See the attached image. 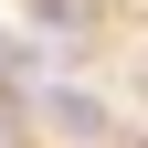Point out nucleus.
<instances>
[{
  "label": "nucleus",
  "mask_w": 148,
  "mask_h": 148,
  "mask_svg": "<svg viewBox=\"0 0 148 148\" xmlns=\"http://www.w3.org/2000/svg\"><path fill=\"white\" fill-rule=\"evenodd\" d=\"M53 127H64V138H106V106H95V95H74V85H64V95H53Z\"/></svg>",
  "instance_id": "nucleus-1"
},
{
  "label": "nucleus",
  "mask_w": 148,
  "mask_h": 148,
  "mask_svg": "<svg viewBox=\"0 0 148 148\" xmlns=\"http://www.w3.org/2000/svg\"><path fill=\"white\" fill-rule=\"evenodd\" d=\"M0 74H42V53H32V42H11V32H0Z\"/></svg>",
  "instance_id": "nucleus-2"
}]
</instances>
